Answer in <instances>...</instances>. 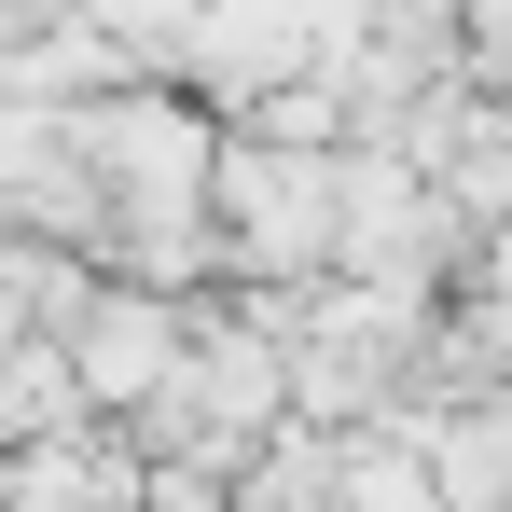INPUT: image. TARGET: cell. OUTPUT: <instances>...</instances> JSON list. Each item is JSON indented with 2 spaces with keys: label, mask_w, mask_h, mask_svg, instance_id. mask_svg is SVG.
<instances>
[{
  "label": "cell",
  "mask_w": 512,
  "mask_h": 512,
  "mask_svg": "<svg viewBox=\"0 0 512 512\" xmlns=\"http://www.w3.org/2000/svg\"><path fill=\"white\" fill-rule=\"evenodd\" d=\"M70 360H84V388H139V374L167 360V319H153V305H125V319H97Z\"/></svg>",
  "instance_id": "cell-1"
}]
</instances>
